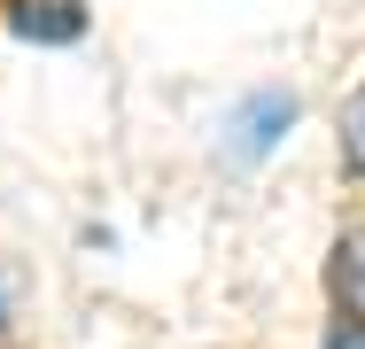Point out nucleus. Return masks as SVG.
I'll return each mask as SVG.
<instances>
[{"label":"nucleus","instance_id":"1","mask_svg":"<svg viewBox=\"0 0 365 349\" xmlns=\"http://www.w3.org/2000/svg\"><path fill=\"white\" fill-rule=\"evenodd\" d=\"M288 125H295V93H280V85H264V93H249L233 117H225V132H218V147H225V163H264L280 140H288Z\"/></svg>","mask_w":365,"mask_h":349},{"label":"nucleus","instance_id":"2","mask_svg":"<svg viewBox=\"0 0 365 349\" xmlns=\"http://www.w3.org/2000/svg\"><path fill=\"white\" fill-rule=\"evenodd\" d=\"M8 24H16V39H39V47L86 39V8L78 0H8Z\"/></svg>","mask_w":365,"mask_h":349},{"label":"nucleus","instance_id":"3","mask_svg":"<svg viewBox=\"0 0 365 349\" xmlns=\"http://www.w3.org/2000/svg\"><path fill=\"white\" fill-rule=\"evenodd\" d=\"M334 295H342V318L365 326V241H342L334 249Z\"/></svg>","mask_w":365,"mask_h":349},{"label":"nucleus","instance_id":"4","mask_svg":"<svg viewBox=\"0 0 365 349\" xmlns=\"http://www.w3.org/2000/svg\"><path fill=\"white\" fill-rule=\"evenodd\" d=\"M342 155H350V171L365 179V93H350V109H342Z\"/></svg>","mask_w":365,"mask_h":349},{"label":"nucleus","instance_id":"5","mask_svg":"<svg viewBox=\"0 0 365 349\" xmlns=\"http://www.w3.org/2000/svg\"><path fill=\"white\" fill-rule=\"evenodd\" d=\"M327 349H365V326H358V318H334V334H327Z\"/></svg>","mask_w":365,"mask_h":349}]
</instances>
